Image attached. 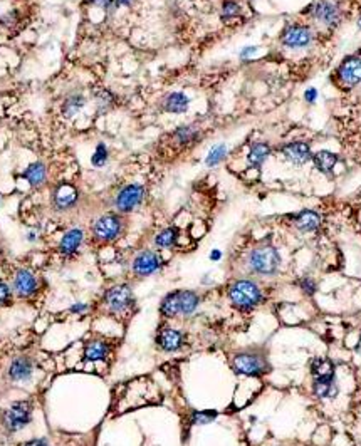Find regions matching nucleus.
<instances>
[{"instance_id": "nucleus-1", "label": "nucleus", "mask_w": 361, "mask_h": 446, "mask_svg": "<svg viewBox=\"0 0 361 446\" xmlns=\"http://www.w3.org/2000/svg\"><path fill=\"white\" fill-rule=\"evenodd\" d=\"M228 299L240 309H250L261 300V292L255 284L249 280L234 282L228 289Z\"/></svg>"}, {"instance_id": "nucleus-2", "label": "nucleus", "mask_w": 361, "mask_h": 446, "mask_svg": "<svg viewBox=\"0 0 361 446\" xmlns=\"http://www.w3.org/2000/svg\"><path fill=\"white\" fill-rule=\"evenodd\" d=\"M249 262H250V267L257 273L271 275V273H274L279 268L281 258L277 250L272 249V247H259V249H255L250 254Z\"/></svg>"}, {"instance_id": "nucleus-3", "label": "nucleus", "mask_w": 361, "mask_h": 446, "mask_svg": "<svg viewBox=\"0 0 361 446\" xmlns=\"http://www.w3.org/2000/svg\"><path fill=\"white\" fill-rule=\"evenodd\" d=\"M30 421V404L25 401L14 403L3 416V425L8 431H17Z\"/></svg>"}, {"instance_id": "nucleus-4", "label": "nucleus", "mask_w": 361, "mask_h": 446, "mask_svg": "<svg viewBox=\"0 0 361 446\" xmlns=\"http://www.w3.org/2000/svg\"><path fill=\"white\" fill-rule=\"evenodd\" d=\"M311 42H312V32L306 25H290L283 34V44L286 47L301 49V47H307Z\"/></svg>"}, {"instance_id": "nucleus-5", "label": "nucleus", "mask_w": 361, "mask_h": 446, "mask_svg": "<svg viewBox=\"0 0 361 446\" xmlns=\"http://www.w3.org/2000/svg\"><path fill=\"white\" fill-rule=\"evenodd\" d=\"M312 17H314L316 20L323 22V24L328 25V27H334V25L340 24L341 12L336 3L329 2V0H321V2H318L314 7H312Z\"/></svg>"}, {"instance_id": "nucleus-6", "label": "nucleus", "mask_w": 361, "mask_h": 446, "mask_svg": "<svg viewBox=\"0 0 361 446\" xmlns=\"http://www.w3.org/2000/svg\"><path fill=\"white\" fill-rule=\"evenodd\" d=\"M144 190L142 185H130L123 188L116 196V208L120 211H131L143 200Z\"/></svg>"}, {"instance_id": "nucleus-7", "label": "nucleus", "mask_w": 361, "mask_h": 446, "mask_svg": "<svg viewBox=\"0 0 361 446\" xmlns=\"http://www.w3.org/2000/svg\"><path fill=\"white\" fill-rule=\"evenodd\" d=\"M92 230H94V235L98 237L99 240H113V238H116L120 235L121 222H120V218L114 215H104L96 220Z\"/></svg>"}, {"instance_id": "nucleus-8", "label": "nucleus", "mask_w": 361, "mask_h": 446, "mask_svg": "<svg viewBox=\"0 0 361 446\" xmlns=\"http://www.w3.org/2000/svg\"><path fill=\"white\" fill-rule=\"evenodd\" d=\"M341 82H345L346 86H356L361 82V57L351 56L346 57L341 63L340 69H338Z\"/></svg>"}, {"instance_id": "nucleus-9", "label": "nucleus", "mask_w": 361, "mask_h": 446, "mask_svg": "<svg viewBox=\"0 0 361 446\" xmlns=\"http://www.w3.org/2000/svg\"><path fill=\"white\" fill-rule=\"evenodd\" d=\"M281 153L284 154V158L294 165H306L311 160V148L307 143L302 141H292V143H286L281 148Z\"/></svg>"}, {"instance_id": "nucleus-10", "label": "nucleus", "mask_w": 361, "mask_h": 446, "mask_svg": "<svg viewBox=\"0 0 361 446\" xmlns=\"http://www.w3.org/2000/svg\"><path fill=\"white\" fill-rule=\"evenodd\" d=\"M234 369L247 376H261L264 373V361L254 354H240L234 359Z\"/></svg>"}, {"instance_id": "nucleus-11", "label": "nucleus", "mask_w": 361, "mask_h": 446, "mask_svg": "<svg viewBox=\"0 0 361 446\" xmlns=\"http://www.w3.org/2000/svg\"><path fill=\"white\" fill-rule=\"evenodd\" d=\"M104 300H106L108 307L111 309V311L118 312V311H123V309H126L128 306H130L131 302V290L128 285H116L113 287V289L108 290L106 297H104Z\"/></svg>"}, {"instance_id": "nucleus-12", "label": "nucleus", "mask_w": 361, "mask_h": 446, "mask_svg": "<svg viewBox=\"0 0 361 446\" xmlns=\"http://www.w3.org/2000/svg\"><path fill=\"white\" fill-rule=\"evenodd\" d=\"M158 267H160V258L153 252H143L133 262V270L140 275H149V273L158 270Z\"/></svg>"}, {"instance_id": "nucleus-13", "label": "nucleus", "mask_w": 361, "mask_h": 446, "mask_svg": "<svg viewBox=\"0 0 361 446\" xmlns=\"http://www.w3.org/2000/svg\"><path fill=\"white\" fill-rule=\"evenodd\" d=\"M32 361L27 359V357H17L14 363L8 368V376H10L12 381H25V379L30 378L32 374Z\"/></svg>"}, {"instance_id": "nucleus-14", "label": "nucleus", "mask_w": 361, "mask_h": 446, "mask_svg": "<svg viewBox=\"0 0 361 446\" xmlns=\"http://www.w3.org/2000/svg\"><path fill=\"white\" fill-rule=\"evenodd\" d=\"M37 282L29 270H20L15 275V290L22 297H29L36 292Z\"/></svg>"}, {"instance_id": "nucleus-15", "label": "nucleus", "mask_w": 361, "mask_h": 446, "mask_svg": "<svg viewBox=\"0 0 361 446\" xmlns=\"http://www.w3.org/2000/svg\"><path fill=\"white\" fill-rule=\"evenodd\" d=\"M77 200V191L76 188L71 187V185H61L57 187L56 193H54V203L57 208H69L72 206Z\"/></svg>"}, {"instance_id": "nucleus-16", "label": "nucleus", "mask_w": 361, "mask_h": 446, "mask_svg": "<svg viewBox=\"0 0 361 446\" xmlns=\"http://www.w3.org/2000/svg\"><path fill=\"white\" fill-rule=\"evenodd\" d=\"M296 222V227L302 232H312L321 225V216L312 210H304L301 211L299 215H296L294 218Z\"/></svg>"}, {"instance_id": "nucleus-17", "label": "nucleus", "mask_w": 361, "mask_h": 446, "mask_svg": "<svg viewBox=\"0 0 361 446\" xmlns=\"http://www.w3.org/2000/svg\"><path fill=\"white\" fill-rule=\"evenodd\" d=\"M312 161H314V166L318 168L321 173L329 175L333 171L334 165L338 163V156L331 151H326V149H323V151H318L314 156H312Z\"/></svg>"}, {"instance_id": "nucleus-18", "label": "nucleus", "mask_w": 361, "mask_h": 446, "mask_svg": "<svg viewBox=\"0 0 361 446\" xmlns=\"http://www.w3.org/2000/svg\"><path fill=\"white\" fill-rule=\"evenodd\" d=\"M269 154H271L269 144H266V143H255V144H252V148H250V151L247 154L249 166L259 168L264 161L267 160V158H269Z\"/></svg>"}, {"instance_id": "nucleus-19", "label": "nucleus", "mask_w": 361, "mask_h": 446, "mask_svg": "<svg viewBox=\"0 0 361 446\" xmlns=\"http://www.w3.org/2000/svg\"><path fill=\"white\" fill-rule=\"evenodd\" d=\"M81 242H82V232L79 230V228H72V230H69L63 237V240H61V252H63L64 255H71L77 250V247L81 245Z\"/></svg>"}, {"instance_id": "nucleus-20", "label": "nucleus", "mask_w": 361, "mask_h": 446, "mask_svg": "<svg viewBox=\"0 0 361 446\" xmlns=\"http://www.w3.org/2000/svg\"><path fill=\"white\" fill-rule=\"evenodd\" d=\"M312 374H314L316 381H333L334 366L326 359H316L312 363Z\"/></svg>"}, {"instance_id": "nucleus-21", "label": "nucleus", "mask_w": 361, "mask_h": 446, "mask_svg": "<svg viewBox=\"0 0 361 446\" xmlns=\"http://www.w3.org/2000/svg\"><path fill=\"white\" fill-rule=\"evenodd\" d=\"M188 98L183 92H171L165 99V109L170 113H185L188 109Z\"/></svg>"}, {"instance_id": "nucleus-22", "label": "nucleus", "mask_w": 361, "mask_h": 446, "mask_svg": "<svg viewBox=\"0 0 361 446\" xmlns=\"http://www.w3.org/2000/svg\"><path fill=\"white\" fill-rule=\"evenodd\" d=\"M158 344L165 349V351H175L182 344V334L173 329H166L158 335Z\"/></svg>"}, {"instance_id": "nucleus-23", "label": "nucleus", "mask_w": 361, "mask_h": 446, "mask_svg": "<svg viewBox=\"0 0 361 446\" xmlns=\"http://www.w3.org/2000/svg\"><path fill=\"white\" fill-rule=\"evenodd\" d=\"M25 178L27 182L32 185V187H37L41 185L44 180H46V168H44L42 163H32L27 170H25Z\"/></svg>"}, {"instance_id": "nucleus-24", "label": "nucleus", "mask_w": 361, "mask_h": 446, "mask_svg": "<svg viewBox=\"0 0 361 446\" xmlns=\"http://www.w3.org/2000/svg\"><path fill=\"white\" fill-rule=\"evenodd\" d=\"M199 306V297H197L193 292H180V314L190 316L193 311Z\"/></svg>"}, {"instance_id": "nucleus-25", "label": "nucleus", "mask_w": 361, "mask_h": 446, "mask_svg": "<svg viewBox=\"0 0 361 446\" xmlns=\"http://www.w3.org/2000/svg\"><path fill=\"white\" fill-rule=\"evenodd\" d=\"M161 312L168 317H173L180 314V292H173L170 294L168 297L163 300L161 304Z\"/></svg>"}, {"instance_id": "nucleus-26", "label": "nucleus", "mask_w": 361, "mask_h": 446, "mask_svg": "<svg viewBox=\"0 0 361 446\" xmlns=\"http://www.w3.org/2000/svg\"><path fill=\"white\" fill-rule=\"evenodd\" d=\"M197 136H199V131H197L193 126H182L175 131V139H177V143L182 144V146L193 143V141L197 139Z\"/></svg>"}, {"instance_id": "nucleus-27", "label": "nucleus", "mask_w": 361, "mask_h": 446, "mask_svg": "<svg viewBox=\"0 0 361 446\" xmlns=\"http://www.w3.org/2000/svg\"><path fill=\"white\" fill-rule=\"evenodd\" d=\"M84 352H86V359H89V361H99V359H104V357H106L108 347H106V344H104V342L96 341V342H91L89 346L86 347Z\"/></svg>"}, {"instance_id": "nucleus-28", "label": "nucleus", "mask_w": 361, "mask_h": 446, "mask_svg": "<svg viewBox=\"0 0 361 446\" xmlns=\"http://www.w3.org/2000/svg\"><path fill=\"white\" fill-rule=\"evenodd\" d=\"M225 156H227V146L225 144H215V146L209 151V154H207L205 165L207 166H215V165H218V163L222 161Z\"/></svg>"}, {"instance_id": "nucleus-29", "label": "nucleus", "mask_w": 361, "mask_h": 446, "mask_svg": "<svg viewBox=\"0 0 361 446\" xmlns=\"http://www.w3.org/2000/svg\"><path fill=\"white\" fill-rule=\"evenodd\" d=\"M175 240H177V230L175 228H166V230H163L161 233H158L156 237V245L161 247V249H166V247H171L175 244Z\"/></svg>"}, {"instance_id": "nucleus-30", "label": "nucleus", "mask_w": 361, "mask_h": 446, "mask_svg": "<svg viewBox=\"0 0 361 446\" xmlns=\"http://www.w3.org/2000/svg\"><path fill=\"white\" fill-rule=\"evenodd\" d=\"M82 106H84V99H82L81 96H72V98H69L64 103V114L68 118H71L82 108Z\"/></svg>"}, {"instance_id": "nucleus-31", "label": "nucleus", "mask_w": 361, "mask_h": 446, "mask_svg": "<svg viewBox=\"0 0 361 446\" xmlns=\"http://www.w3.org/2000/svg\"><path fill=\"white\" fill-rule=\"evenodd\" d=\"M314 392L319 397H329V396H334L336 387H334L333 381H316L314 382Z\"/></svg>"}, {"instance_id": "nucleus-32", "label": "nucleus", "mask_w": 361, "mask_h": 446, "mask_svg": "<svg viewBox=\"0 0 361 446\" xmlns=\"http://www.w3.org/2000/svg\"><path fill=\"white\" fill-rule=\"evenodd\" d=\"M106 160H108V149L103 143H101V144H98V148H96V151H94V154H92L91 161H92V165L94 166H103L104 163H106Z\"/></svg>"}, {"instance_id": "nucleus-33", "label": "nucleus", "mask_w": 361, "mask_h": 446, "mask_svg": "<svg viewBox=\"0 0 361 446\" xmlns=\"http://www.w3.org/2000/svg\"><path fill=\"white\" fill-rule=\"evenodd\" d=\"M239 12H240V7L237 5L235 2H232V0H227L222 8V19L227 20V19H230V17H235V15H239Z\"/></svg>"}, {"instance_id": "nucleus-34", "label": "nucleus", "mask_w": 361, "mask_h": 446, "mask_svg": "<svg viewBox=\"0 0 361 446\" xmlns=\"http://www.w3.org/2000/svg\"><path fill=\"white\" fill-rule=\"evenodd\" d=\"M217 416V414H215L214 411H204V413H195L193 414V421L195 423H210V421H214V418Z\"/></svg>"}, {"instance_id": "nucleus-35", "label": "nucleus", "mask_w": 361, "mask_h": 446, "mask_svg": "<svg viewBox=\"0 0 361 446\" xmlns=\"http://www.w3.org/2000/svg\"><path fill=\"white\" fill-rule=\"evenodd\" d=\"M301 287H302V289H304L309 295H311V294H314V290H316L314 282L309 280V279H304V280H302V282H301Z\"/></svg>"}, {"instance_id": "nucleus-36", "label": "nucleus", "mask_w": 361, "mask_h": 446, "mask_svg": "<svg viewBox=\"0 0 361 446\" xmlns=\"http://www.w3.org/2000/svg\"><path fill=\"white\" fill-rule=\"evenodd\" d=\"M8 295H10V292H8V287L3 284V282H0V304L7 302Z\"/></svg>"}, {"instance_id": "nucleus-37", "label": "nucleus", "mask_w": 361, "mask_h": 446, "mask_svg": "<svg viewBox=\"0 0 361 446\" xmlns=\"http://www.w3.org/2000/svg\"><path fill=\"white\" fill-rule=\"evenodd\" d=\"M304 99H306L309 104H311V103H314V101L318 99V91L312 89V87H311V89H307V91L304 92Z\"/></svg>"}, {"instance_id": "nucleus-38", "label": "nucleus", "mask_w": 361, "mask_h": 446, "mask_svg": "<svg viewBox=\"0 0 361 446\" xmlns=\"http://www.w3.org/2000/svg\"><path fill=\"white\" fill-rule=\"evenodd\" d=\"M86 309L87 307L84 306V304H76V306H72L71 312H76V314H77V312H82V311H86Z\"/></svg>"}, {"instance_id": "nucleus-39", "label": "nucleus", "mask_w": 361, "mask_h": 446, "mask_svg": "<svg viewBox=\"0 0 361 446\" xmlns=\"http://www.w3.org/2000/svg\"><path fill=\"white\" fill-rule=\"evenodd\" d=\"M255 51H257V47H245V49L242 51V54H240V56H242V57H247V56L252 54V52H255Z\"/></svg>"}, {"instance_id": "nucleus-40", "label": "nucleus", "mask_w": 361, "mask_h": 446, "mask_svg": "<svg viewBox=\"0 0 361 446\" xmlns=\"http://www.w3.org/2000/svg\"><path fill=\"white\" fill-rule=\"evenodd\" d=\"M24 446H47V445L44 443V441H41V440H34V441H29V443H25Z\"/></svg>"}, {"instance_id": "nucleus-41", "label": "nucleus", "mask_w": 361, "mask_h": 446, "mask_svg": "<svg viewBox=\"0 0 361 446\" xmlns=\"http://www.w3.org/2000/svg\"><path fill=\"white\" fill-rule=\"evenodd\" d=\"M131 0H116V5H130Z\"/></svg>"}, {"instance_id": "nucleus-42", "label": "nucleus", "mask_w": 361, "mask_h": 446, "mask_svg": "<svg viewBox=\"0 0 361 446\" xmlns=\"http://www.w3.org/2000/svg\"><path fill=\"white\" fill-rule=\"evenodd\" d=\"M92 2H96L98 5H104V7H106L108 3H109V0H92Z\"/></svg>"}, {"instance_id": "nucleus-43", "label": "nucleus", "mask_w": 361, "mask_h": 446, "mask_svg": "<svg viewBox=\"0 0 361 446\" xmlns=\"http://www.w3.org/2000/svg\"><path fill=\"white\" fill-rule=\"evenodd\" d=\"M218 257H220V252L218 250H214L212 252V260H218Z\"/></svg>"}, {"instance_id": "nucleus-44", "label": "nucleus", "mask_w": 361, "mask_h": 446, "mask_svg": "<svg viewBox=\"0 0 361 446\" xmlns=\"http://www.w3.org/2000/svg\"><path fill=\"white\" fill-rule=\"evenodd\" d=\"M356 351H358L360 354H361V337H360V344H358V347H356Z\"/></svg>"}, {"instance_id": "nucleus-45", "label": "nucleus", "mask_w": 361, "mask_h": 446, "mask_svg": "<svg viewBox=\"0 0 361 446\" xmlns=\"http://www.w3.org/2000/svg\"><path fill=\"white\" fill-rule=\"evenodd\" d=\"M360 27H361V22H360Z\"/></svg>"}]
</instances>
